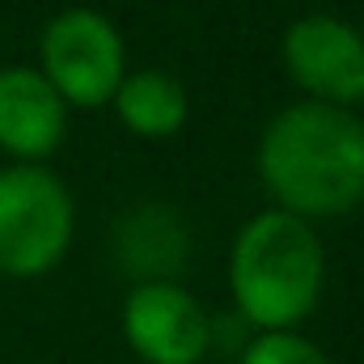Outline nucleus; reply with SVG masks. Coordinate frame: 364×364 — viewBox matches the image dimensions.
I'll use <instances>...</instances> for the list:
<instances>
[{
	"label": "nucleus",
	"instance_id": "nucleus-2",
	"mask_svg": "<svg viewBox=\"0 0 364 364\" xmlns=\"http://www.w3.org/2000/svg\"><path fill=\"white\" fill-rule=\"evenodd\" d=\"M322 279L326 259L309 220L272 208L242 225L229 255V284L242 322L259 326L263 335L296 331L314 314Z\"/></svg>",
	"mask_w": 364,
	"mask_h": 364
},
{
	"label": "nucleus",
	"instance_id": "nucleus-6",
	"mask_svg": "<svg viewBox=\"0 0 364 364\" xmlns=\"http://www.w3.org/2000/svg\"><path fill=\"white\" fill-rule=\"evenodd\" d=\"M123 335L144 364H199L212 348L203 305L166 279H144L123 305Z\"/></svg>",
	"mask_w": 364,
	"mask_h": 364
},
{
	"label": "nucleus",
	"instance_id": "nucleus-1",
	"mask_svg": "<svg viewBox=\"0 0 364 364\" xmlns=\"http://www.w3.org/2000/svg\"><path fill=\"white\" fill-rule=\"evenodd\" d=\"M259 174L288 216H343L364 199V123L339 106L296 102L267 123Z\"/></svg>",
	"mask_w": 364,
	"mask_h": 364
},
{
	"label": "nucleus",
	"instance_id": "nucleus-8",
	"mask_svg": "<svg viewBox=\"0 0 364 364\" xmlns=\"http://www.w3.org/2000/svg\"><path fill=\"white\" fill-rule=\"evenodd\" d=\"M114 110L136 136L161 140V136H174L186 123V90L170 73L144 68V73L123 77V85L114 90Z\"/></svg>",
	"mask_w": 364,
	"mask_h": 364
},
{
	"label": "nucleus",
	"instance_id": "nucleus-4",
	"mask_svg": "<svg viewBox=\"0 0 364 364\" xmlns=\"http://www.w3.org/2000/svg\"><path fill=\"white\" fill-rule=\"evenodd\" d=\"M43 77L64 97V106H102L123 85V34L93 9H64L47 21L43 43Z\"/></svg>",
	"mask_w": 364,
	"mask_h": 364
},
{
	"label": "nucleus",
	"instance_id": "nucleus-9",
	"mask_svg": "<svg viewBox=\"0 0 364 364\" xmlns=\"http://www.w3.org/2000/svg\"><path fill=\"white\" fill-rule=\"evenodd\" d=\"M242 364H331V360L305 335H296V331H272V335H259L242 352Z\"/></svg>",
	"mask_w": 364,
	"mask_h": 364
},
{
	"label": "nucleus",
	"instance_id": "nucleus-3",
	"mask_svg": "<svg viewBox=\"0 0 364 364\" xmlns=\"http://www.w3.org/2000/svg\"><path fill=\"white\" fill-rule=\"evenodd\" d=\"M73 242V195L43 166L0 170V272H51Z\"/></svg>",
	"mask_w": 364,
	"mask_h": 364
},
{
	"label": "nucleus",
	"instance_id": "nucleus-5",
	"mask_svg": "<svg viewBox=\"0 0 364 364\" xmlns=\"http://www.w3.org/2000/svg\"><path fill=\"white\" fill-rule=\"evenodd\" d=\"M284 68L309 102L348 110L364 97V38L339 17H301L284 34Z\"/></svg>",
	"mask_w": 364,
	"mask_h": 364
},
{
	"label": "nucleus",
	"instance_id": "nucleus-7",
	"mask_svg": "<svg viewBox=\"0 0 364 364\" xmlns=\"http://www.w3.org/2000/svg\"><path fill=\"white\" fill-rule=\"evenodd\" d=\"M64 97L38 68H0V149L21 166L51 157L64 140Z\"/></svg>",
	"mask_w": 364,
	"mask_h": 364
}]
</instances>
